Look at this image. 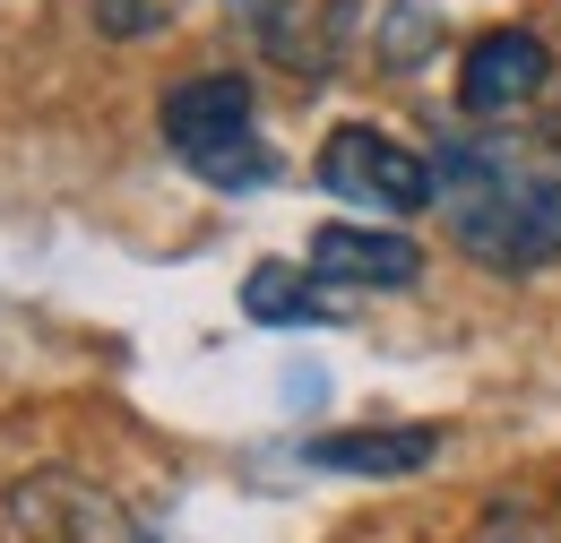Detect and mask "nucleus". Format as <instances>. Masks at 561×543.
I'll use <instances>...</instances> for the list:
<instances>
[{
  "label": "nucleus",
  "mask_w": 561,
  "mask_h": 543,
  "mask_svg": "<svg viewBox=\"0 0 561 543\" xmlns=\"http://www.w3.org/2000/svg\"><path fill=\"white\" fill-rule=\"evenodd\" d=\"M432 199L449 216L458 251L501 276L561 259V164L545 155H518L501 138H449L432 164Z\"/></svg>",
  "instance_id": "obj_1"
},
{
  "label": "nucleus",
  "mask_w": 561,
  "mask_h": 543,
  "mask_svg": "<svg viewBox=\"0 0 561 543\" xmlns=\"http://www.w3.org/2000/svg\"><path fill=\"white\" fill-rule=\"evenodd\" d=\"M156 122H164V147L199 182H216V190H260L277 173V155L251 130V78L242 69H208V78L164 86V113Z\"/></svg>",
  "instance_id": "obj_2"
},
{
  "label": "nucleus",
  "mask_w": 561,
  "mask_h": 543,
  "mask_svg": "<svg viewBox=\"0 0 561 543\" xmlns=\"http://www.w3.org/2000/svg\"><path fill=\"white\" fill-rule=\"evenodd\" d=\"M320 190L337 207L380 216V224H407V216L432 207V164H423L407 138L371 130V122H346V130H329V147H320Z\"/></svg>",
  "instance_id": "obj_3"
},
{
  "label": "nucleus",
  "mask_w": 561,
  "mask_h": 543,
  "mask_svg": "<svg viewBox=\"0 0 561 543\" xmlns=\"http://www.w3.org/2000/svg\"><path fill=\"white\" fill-rule=\"evenodd\" d=\"M545 78H553V53L536 26H484L458 61V104L476 122H501V113H527L545 95Z\"/></svg>",
  "instance_id": "obj_4"
},
{
  "label": "nucleus",
  "mask_w": 561,
  "mask_h": 543,
  "mask_svg": "<svg viewBox=\"0 0 561 543\" xmlns=\"http://www.w3.org/2000/svg\"><path fill=\"white\" fill-rule=\"evenodd\" d=\"M311 276L346 285V293H407V285H423V242L398 224H320Z\"/></svg>",
  "instance_id": "obj_5"
},
{
  "label": "nucleus",
  "mask_w": 561,
  "mask_h": 543,
  "mask_svg": "<svg viewBox=\"0 0 561 543\" xmlns=\"http://www.w3.org/2000/svg\"><path fill=\"white\" fill-rule=\"evenodd\" d=\"M440 458V431L432 423H363V431H320L302 440V466L320 475H354V483H407Z\"/></svg>",
  "instance_id": "obj_6"
},
{
  "label": "nucleus",
  "mask_w": 561,
  "mask_h": 543,
  "mask_svg": "<svg viewBox=\"0 0 561 543\" xmlns=\"http://www.w3.org/2000/svg\"><path fill=\"white\" fill-rule=\"evenodd\" d=\"M242 311H251L260 328H302V320H320V276L268 259V268L242 276Z\"/></svg>",
  "instance_id": "obj_7"
},
{
  "label": "nucleus",
  "mask_w": 561,
  "mask_h": 543,
  "mask_svg": "<svg viewBox=\"0 0 561 543\" xmlns=\"http://www.w3.org/2000/svg\"><path fill=\"white\" fill-rule=\"evenodd\" d=\"M173 18H182V0H95V35H113V44L164 35Z\"/></svg>",
  "instance_id": "obj_8"
},
{
  "label": "nucleus",
  "mask_w": 561,
  "mask_h": 543,
  "mask_svg": "<svg viewBox=\"0 0 561 543\" xmlns=\"http://www.w3.org/2000/svg\"><path fill=\"white\" fill-rule=\"evenodd\" d=\"M484 543H536V535H518V527H492V535Z\"/></svg>",
  "instance_id": "obj_9"
},
{
  "label": "nucleus",
  "mask_w": 561,
  "mask_h": 543,
  "mask_svg": "<svg viewBox=\"0 0 561 543\" xmlns=\"http://www.w3.org/2000/svg\"><path fill=\"white\" fill-rule=\"evenodd\" d=\"M260 9H268V0H260Z\"/></svg>",
  "instance_id": "obj_10"
}]
</instances>
